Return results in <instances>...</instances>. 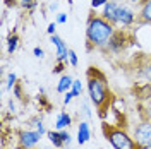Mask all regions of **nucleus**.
I'll return each mask as SVG.
<instances>
[{
  "mask_svg": "<svg viewBox=\"0 0 151 149\" xmlns=\"http://www.w3.org/2000/svg\"><path fill=\"white\" fill-rule=\"evenodd\" d=\"M33 55L36 57V58H45V52H43V48L35 47V50H33Z\"/></svg>",
  "mask_w": 151,
  "mask_h": 149,
  "instance_id": "nucleus-27",
  "label": "nucleus"
},
{
  "mask_svg": "<svg viewBox=\"0 0 151 149\" xmlns=\"http://www.w3.org/2000/svg\"><path fill=\"white\" fill-rule=\"evenodd\" d=\"M4 4L7 7H16V5H19V0H4Z\"/></svg>",
  "mask_w": 151,
  "mask_h": 149,
  "instance_id": "nucleus-31",
  "label": "nucleus"
},
{
  "mask_svg": "<svg viewBox=\"0 0 151 149\" xmlns=\"http://www.w3.org/2000/svg\"><path fill=\"white\" fill-rule=\"evenodd\" d=\"M117 33V29L112 22H108L106 19L101 17V14H91L86 22V43L88 50H106L110 39Z\"/></svg>",
  "mask_w": 151,
  "mask_h": 149,
  "instance_id": "nucleus-1",
  "label": "nucleus"
},
{
  "mask_svg": "<svg viewBox=\"0 0 151 149\" xmlns=\"http://www.w3.org/2000/svg\"><path fill=\"white\" fill-rule=\"evenodd\" d=\"M101 132H103V137L108 140V144L113 149H141L136 140L132 137V134H129L127 130H124L120 127H115L112 123H101Z\"/></svg>",
  "mask_w": 151,
  "mask_h": 149,
  "instance_id": "nucleus-3",
  "label": "nucleus"
},
{
  "mask_svg": "<svg viewBox=\"0 0 151 149\" xmlns=\"http://www.w3.org/2000/svg\"><path fill=\"white\" fill-rule=\"evenodd\" d=\"M106 4H108V0H91V9H93V10L103 9Z\"/></svg>",
  "mask_w": 151,
  "mask_h": 149,
  "instance_id": "nucleus-24",
  "label": "nucleus"
},
{
  "mask_svg": "<svg viewBox=\"0 0 151 149\" xmlns=\"http://www.w3.org/2000/svg\"><path fill=\"white\" fill-rule=\"evenodd\" d=\"M17 47H19V36L16 33H12V34L7 36V52L12 55V53H16Z\"/></svg>",
  "mask_w": 151,
  "mask_h": 149,
  "instance_id": "nucleus-16",
  "label": "nucleus"
},
{
  "mask_svg": "<svg viewBox=\"0 0 151 149\" xmlns=\"http://www.w3.org/2000/svg\"><path fill=\"white\" fill-rule=\"evenodd\" d=\"M132 137L141 149H151V120H142L132 129Z\"/></svg>",
  "mask_w": 151,
  "mask_h": 149,
  "instance_id": "nucleus-4",
  "label": "nucleus"
},
{
  "mask_svg": "<svg viewBox=\"0 0 151 149\" xmlns=\"http://www.w3.org/2000/svg\"><path fill=\"white\" fill-rule=\"evenodd\" d=\"M129 4H136V5H142L144 4V0H127Z\"/></svg>",
  "mask_w": 151,
  "mask_h": 149,
  "instance_id": "nucleus-34",
  "label": "nucleus"
},
{
  "mask_svg": "<svg viewBox=\"0 0 151 149\" xmlns=\"http://www.w3.org/2000/svg\"><path fill=\"white\" fill-rule=\"evenodd\" d=\"M119 0H108V4L101 9V17L106 19L108 22H112L113 26H117V12H119Z\"/></svg>",
  "mask_w": 151,
  "mask_h": 149,
  "instance_id": "nucleus-8",
  "label": "nucleus"
},
{
  "mask_svg": "<svg viewBox=\"0 0 151 149\" xmlns=\"http://www.w3.org/2000/svg\"><path fill=\"white\" fill-rule=\"evenodd\" d=\"M31 125H33V129H36V130L43 135V137L47 135L48 130L45 129V123H43V120H41V118H33V120H31Z\"/></svg>",
  "mask_w": 151,
  "mask_h": 149,
  "instance_id": "nucleus-18",
  "label": "nucleus"
},
{
  "mask_svg": "<svg viewBox=\"0 0 151 149\" xmlns=\"http://www.w3.org/2000/svg\"><path fill=\"white\" fill-rule=\"evenodd\" d=\"M74 100V94H72V91H67L65 94H64V105H70V101Z\"/></svg>",
  "mask_w": 151,
  "mask_h": 149,
  "instance_id": "nucleus-28",
  "label": "nucleus"
},
{
  "mask_svg": "<svg viewBox=\"0 0 151 149\" xmlns=\"http://www.w3.org/2000/svg\"><path fill=\"white\" fill-rule=\"evenodd\" d=\"M48 9L52 10V12H57V9H58V2H52V4L48 5Z\"/></svg>",
  "mask_w": 151,
  "mask_h": 149,
  "instance_id": "nucleus-32",
  "label": "nucleus"
},
{
  "mask_svg": "<svg viewBox=\"0 0 151 149\" xmlns=\"http://www.w3.org/2000/svg\"><path fill=\"white\" fill-rule=\"evenodd\" d=\"M137 22L151 26V0H144V4L141 5L137 14Z\"/></svg>",
  "mask_w": 151,
  "mask_h": 149,
  "instance_id": "nucleus-11",
  "label": "nucleus"
},
{
  "mask_svg": "<svg viewBox=\"0 0 151 149\" xmlns=\"http://www.w3.org/2000/svg\"><path fill=\"white\" fill-rule=\"evenodd\" d=\"M55 22H57V24H65V22H67V14H65V12H57Z\"/></svg>",
  "mask_w": 151,
  "mask_h": 149,
  "instance_id": "nucleus-26",
  "label": "nucleus"
},
{
  "mask_svg": "<svg viewBox=\"0 0 151 149\" xmlns=\"http://www.w3.org/2000/svg\"><path fill=\"white\" fill-rule=\"evenodd\" d=\"M55 129L57 130H64V129H69L72 125V117L70 113L67 112H58L57 113V118H55Z\"/></svg>",
  "mask_w": 151,
  "mask_h": 149,
  "instance_id": "nucleus-12",
  "label": "nucleus"
},
{
  "mask_svg": "<svg viewBox=\"0 0 151 149\" xmlns=\"http://www.w3.org/2000/svg\"><path fill=\"white\" fill-rule=\"evenodd\" d=\"M19 5H21L22 9L33 12V10H35V7L38 5V0H19Z\"/></svg>",
  "mask_w": 151,
  "mask_h": 149,
  "instance_id": "nucleus-19",
  "label": "nucleus"
},
{
  "mask_svg": "<svg viewBox=\"0 0 151 149\" xmlns=\"http://www.w3.org/2000/svg\"><path fill=\"white\" fill-rule=\"evenodd\" d=\"M72 82H74V79L70 77L69 74H64L60 79H58V82H57V93L60 94H65L67 91H70V87H72Z\"/></svg>",
  "mask_w": 151,
  "mask_h": 149,
  "instance_id": "nucleus-13",
  "label": "nucleus"
},
{
  "mask_svg": "<svg viewBox=\"0 0 151 149\" xmlns=\"http://www.w3.org/2000/svg\"><path fill=\"white\" fill-rule=\"evenodd\" d=\"M67 2H69V5L72 7V4H74V0H67Z\"/></svg>",
  "mask_w": 151,
  "mask_h": 149,
  "instance_id": "nucleus-36",
  "label": "nucleus"
},
{
  "mask_svg": "<svg viewBox=\"0 0 151 149\" xmlns=\"http://www.w3.org/2000/svg\"><path fill=\"white\" fill-rule=\"evenodd\" d=\"M146 117H148V120H151V103L146 105Z\"/></svg>",
  "mask_w": 151,
  "mask_h": 149,
  "instance_id": "nucleus-33",
  "label": "nucleus"
},
{
  "mask_svg": "<svg viewBox=\"0 0 151 149\" xmlns=\"http://www.w3.org/2000/svg\"><path fill=\"white\" fill-rule=\"evenodd\" d=\"M17 84V75L14 74V72H10L9 75H7V89H14V86Z\"/></svg>",
  "mask_w": 151,
  "mask_h": 149,
  "instance_id": "nucleus-21",
  "label": "nucleus"
},
{
  "mask_svg": "<svg viewBox=\"0 0 151 149\" xmlns=\"http://www.w3.org/2000/svg\"><path fill=\"white\" fill-rule=\"evenodd\" d=\"M47 137H48V140H50V144H52L55 149H64L65 148L64 142H62V137H60V132L57 130V129L55 130H48Z\"/></svg>",
  "mask_w": 151,
  "mask_h": 149,
  "instance_id": "nucleus-14",
  "label": "nucleus"
},
{
  "mask_svg": "<svg viewBox=\"0 0 151 149\" xmlns=\"http://www.w3.org/2000/svg\"><path fill=\"white\" fill-rule=\"evenodd\" d=\"M58 132H60V137H62L64 146H65V148H70V144H72V135L69 134V130L64 129V130H58Z\"/></svg>",
  "mask_w": 151,
  "mask_h": 149,
  "instance_id": "nucleus-20",
  "label": "nucleus"
},
{
  "mask_svg": "<svg viewBox=\"0 0 151 149\" xmlns=\"http://www.w3.org/2000/svg\"><path fill=\"white\" fill-rule=\"evenodd\" d=\"M124 41H125V38H124L122 31H120V33L117 31V33L113 34V38L110 39V43H108L106 50L112 52V53H120L124 48H125V43H124Z\"/></svg>",
  "mask_w": 151,
  "mask_h": 149,
  "instance_id": "nucleus-10",
  "label": "nucleus"
},
{
  "mask_svg": "<svg viewBox=\"0 0 151 149\" xmlns=\"http://www.w3.org/2000/svg\"><path fill=\"white\" fill-rule=\"evenodd\" d=\"M134 22H137L136 12H134L129 5H125V4L120 2L119 12H117V26H122V29H125V28H131Z\"/></svg>",
  "mask_w": 151,
  "mask_h": 149,
  "instance_id": "nucleus-6",
  "label": "nucleus"
},
{
  "mask_svg": "<svg viewBox=\"0 0 151 149\" xmlns=\"http://www.w3.org/2000/svg\"><path fill=\"white\" fill-rule=\"evenodd\" d=\"M12 96H14L16 100H22V86H21L19 82L14 86V89H12Z\"/></svg>",
  "mask_w": 151,
  "mask_h": 149,
  "instance_id": "nucleus-23",
  "label": "nucleus"
},
{
  "mask_svg": "<svg viewBox=\"0 0 151 149\" xmlns=\"http://www.w3.org/2000/svg\"><path fill=\"white\" fill-rule=\"evenodd\" d=\"M19 148L21 149H35L40 144V140L43 139V135L36 129H26V130L19 132Z\"/></svg>",
  "mask_w": 151,
  "mask_h": 149,
  "instance_id": "nucleus-5",
  "label": "nucleus"
},
{
  "mask_svg": "<svg viewBox=\"0 0 151 149\" xmlns=\"http://www.w3.org/2000/svg\"><path fill=\"white\" fill-rule=\"evenodd\" d=\"M86 91H88V98L93 103V106L100 113H103L105 108H108L110 100H112V93L108 82L105 79V75L96 70L94 67H91L86 72Z\"/></svg>",
  "mask_w": 151,
  "mask_h": 149,
  "instance_id": "nucleus-2",
  "label": "nucleus"
},
{
  "mask_svg": "<svg viewBox=\"0 0 151 149\" xmlns=\"http://www.w3.org/2000/svg\"><path fill=\"white\" fill-rule=\"evenodd\" d=\"M141 75L151 84V64H150V65H146L144 69H141Z\"/></svg>",
  "mask_w": 151,
  "mask_h": 149,
  "instance_id": "nucleus-25",
  "label": "nucleus"
},
{
  "mask_svg": "<svg viewBox=\"0 0 151 149\" xmlns=\"http://www.w3.org/2000/svg\"><path fill=\"white\" fill-rule=\"evenodd\" d=\"M91 105H93V103L89 101V98H88V100H81V106H79V113H81V115H83V117H86V118H88V120H91V118H93V112H91Z\"/></svg>",
  "mask_w": 151,
  "mask_h": 149,
  "instance_id": "nucleus-15",
  "label": "nucleus"
},
{
  "mask_svg": "<svg viewBox=\"0 0 151 149\" xmlns=\"http://www.w3.org/2000/svg\"><path fill=\"white\" fill-rule=\"evenodd\" d=\"M70 91H72V94H74V98H81V96H83L84 86H83V82H81V79H74Z\"/></svg>",
  "mask_w": 151,
  "mask_h": 149,
  "instance_id": "nucleus-17",
  "label": "nucleus"
},
{
  "mask_svg": "<svg viewBox=\"0 0 151 149\" xmlns=\"http://www.w3.org/2000/svg\"><path fill=\"white\" fill-rule=\"evenodd\" d=\"M50 41H52V45H53L55 50H57V62L69 64V48H67L65 41L58 36V34H52V36H50Z\"/></svg>",
  "mask_w": 151,
  "mask_h": 149,
  "instance_id": "nucleus-7",
  "label": "nucleus"
},
{
  "mask_svg": "<svg viewBox=\"0 0 151 149\" xmlns=\"http://www.w3.org/2000/svg\"><path fill=\"white\" fill-rule=\"evenodd\" d=\"M64 65H67V64H64V62H57L55 69H53V74H60V72L64 70Z\"/></svg>",
  "mask_w": 151,
  "mask_h": 149,
  "instance_id": "nucleus-30",
  "label": "nucleus"
},
{
  "mask_svg": "<svg viewBox=\"0 0 151 149\" xmlns=\"http://www.w3.org/2000/svg\"><path fill=\"white\" fill-rule=\"evenodd\" d=\"M89 139H91V125H89V122L81 120L79 125H77V135H76V140H77L79 146H84Z\"/></svg>",
  "mask_w": 151,
  "mask_h": 149,
  "instance_id": "nucleus-9",
  "label": "nucleus"
},
{
  "mask_svg": "<svg viewBox=\"0 0 151 149\" xmlns=\"http://www.w3.org/2000/svg\"><path fill=\"white\" fill-rule=\"evenodd\" d=\"M9 108H10V112H16V105H14V101H12V100L9 101Z\"/></svg>",
  "mask_w": 151,
  "mask_h": 149,
  "instance_id": "nucleus-35",
  "label": "nucleus"
},
{
  "mask_svg": "<svg viewBox=\"0 0 151 149\" xmlns=\"http://www.w3.org/2000/svg\"><path fill=\"white\" fill-rule=\"evenodd\" d=\"M47 33L52 36V34H57V22H50L47 28Z\"/></svg>",
  "mask_w": 151,
  "mask_h": 149,
  "instance_id": "nucleus-29",
  "label": "nucleus"
},
{
  "mask_svg": "<svg viewBox=\"0 0 151 149\" xmlns=\"http://www.w3.org/2000/svg\"><path fill=\"white\" fill-rule=\"evenodd\" d=\"M77 64H79V58H77V53H76L74 50H69V65L77 67Z\"/></svg>",
  "mask_w": 151,
  "mask_h": 149,
  "instance_id": "nucleus-22",
  "label": "nucleus"
}]
</instances>
